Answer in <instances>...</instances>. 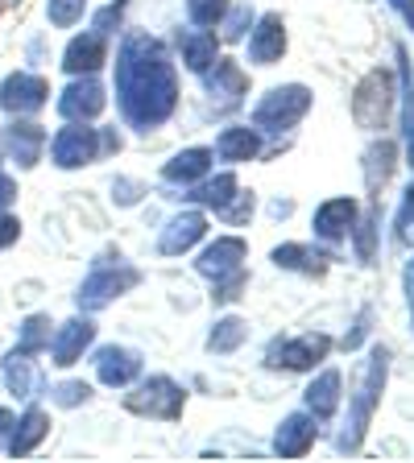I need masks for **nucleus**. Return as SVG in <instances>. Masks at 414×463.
Masks as SVG:
<instances>
[{"mask_svg": "<svg viewBox=\"0 0 414 463\" xmlns=\"http://www.w3.org/2000/svg\"><path fill=\"white\" fill-rule=\"evenodd\" d=\"M116 104L137 133L162 128L178 108V75L154 33H129L116 50Z\"/></svg>", "mask_w": 414, "mask_h": 463, "instance_id": "1", "label": "nucleus"}, {"mask_svg": "<svg viewBox=\"0 0 414 463\" xmlns=\"http://www.w3.org/2000/svg\"><path fill=\"white\" fill-rule=\"evenodd\" d=\"M46 145H50V162L58 170H83V165L116 154L120 137H116V128H91V120H67Z\"/></svg>", "mask_w": 414, "mask_h": 463, "instance_id": "2", "label": "nucleus"}, {"mask_svg": "<svg viewBox=\"0 0 414 463\" xmlns=\"http://www.w3.org/2000/svg\"><path fill=\"white\" fill-rule=\"evenodd\" d=\"M386 376H390V352L386 347H373V352H369L365 373H361L352 410H348V426L340 430V439H336L340 451H361L365 430H369V422H373V410H377V402H381V389H386Z\"/></svg>", "mask_w": 414, "mask_h": 463, "instance_id": "3", "label": "nucleus"}, {"mask_svg": "<svg viewBox=\"0 0 414 463\" xmlns=\"http://www.w3.org/2000/svg\"><path fill=\"white\" fill-rule=\"evenodd\" d=\"M137 281H141V269L125 265L120 257H116V265H104V260H100L96 269H91L83 281H79V289H75V307L83 310V315H96V310H104L108 302L125 298V294L137 286Z\"/></svg>", "mask_w": 414, "mask_h": 463, "instance_id": "4", "label": "nucleus"}, {"mask_svg": "<svg viewBox=\"0 0 414 463\" xmlns=\"http://www.w3.org/2000/svg\"><path fill=\"white\" fill-rule=\"evenodd\" d=\"M394 75L386 67H373L352 91V120H357L365 133H377V128L390 125V112H394Z\"/></svg>", "mask_w": 414, "mask_h": 463, "instance_id": "5", "label": "nucleus"}, {"mask_svg": "<svg viewBox=\"0 0 414 463\" xmlns=\"http://www.w3.org/2000/svg\"><path fill=\"white\" fill-rule=\"evenodd\" d=\"M307 112H311V87L303 83L274 87L270 96L253 108V128L257 133H290Z\"/></svg>", "mask_w": 414, "mask_h": 463, "instance_id": "6", "label": "nucleus"}, {"mask_svg": "<svg viewBox=\"0 0 414 463\" xmlns=\"http://www.w3.org/2000/svg\"><path fill=\"white\" fill-rule=\"evenodd\" d=\"M125 410L137 418H158V422H178L187 410V389L170 376H149L137 385V393L125 397Z\"/></svg>", "mask_w": 414, "mask_h": 463, "instance_id": "7", "label": "nucleus"}, {"mask_svg": "<svg viewBox=\"0 0 414 463\" xmlns=\"http://www.w3.org/2000/svg\"><path fill=\"white\" fill-rule=\"evenodd\" d=\"M332 352V335L323 331H307V335H286L274 339L265 347V368H282V373H307L319 360H328Z\"/></svg>", "mask_w": 414, "mask_h": 463, "instance_id": "8", "label": "nucleus"}, {"mask_svg": "<svg viewBox=\"0 0 414 463\" xmlns=\"http://www.w3.org/2000/svg\"><path fill=\"white\" fill-rule=\"evenodd\" d=\"M50 104V83L38 71H13L0 79V112L5 116H38Z\"/></svg>", "mask_w": 414, "mask_h": 463, "instance_id": "9", "label": "nucleus"}, {"mask_svg": "<svg viewBox=\"0 0 414 463\" xmlns=\"http://www.w3.org/2000/svg\"><path fill=\"white\" fill-rule=\"evenodd\" d=\"M46 128L38 120H29V116H13L9 125L0 128V154L9 157L17 170H34L46 154Z\"/></svg>", "mask_w": 414, "mask_h": 463, "instance_id": "10", "label": "nucleus"}, {"mask_svg": "<svg viewBox=\"0 0 414 463\" xmlns=\"http://www.w3.org/2000/svg\"><path fill=\"white\" fill-rule=\"evenodd\" d=\"M104 104H108V96H104V83H100L96 75H75L54 99L63 120H96V116L104 112Z\"/></svg>", "mask_w": 414, "mask_h": 463, "instance_id": "11", "label": "nucleus"}, {"mask_svg": "<svg viewBox=\"0 0 414 463\" xmlns=\"http://www.w3.org/2000/svg\"><path fill=\"white\" fill-rule=\"evenodd\" d=\"M96 344V323L91 318H67V323H54V335H50L46 356L54 368H71L83 360V352Z\"/></svg>", "mask_w": 414, "mask_h": 463, "instance_id": "12", "label": "nucleus"}, {"mask_svg": "<svg viewBox=\"0 0 414 463\" xmlns=\"http://www.w3.org/2000/svg\"><path fill=\"white\" fill-rule=\"evenodd\" d=\"M46 439H50V414L42 410V405H25V410L13 418V426H9L5 455H9V459H25V455H34Z\"/></svg>", "mask_w": 414, "mask_h": 463, "instance_id": "13", "label": "nucleus"}, {"mask_svg": "<svg viewBox=\"0 0 414 463\" xmlns=\"http://www.w3.org/2000/svg\"><path fill=\"white\" fill-rule=\"evenodd\" d=\"M0 381L17 402H34L38 393H46V376L38 368V356H25L17 347L5 352V360H0Z\"/></svg>", "mask_w": 414, "mask_h": 463, "instance_id": "14", "label": "nucleus"}, {"mask_svg": "<svg viewBox=\"0 0 414 463\" xmlns=\"http://www.w3.org/2000/svg\"><path fill=\"white\" fill-rule=\"evenodd\" d=\"M203 83H207V91H212V99H216V112L241 108L245 91H249V79H245V71L236 67L232 58H216L212 67L203 71Z\"/></svg>", "mask_w": 414, "mask_h": 463, "instance_id": "15", "label": "nucleus"}, {"mask_svg": "<svg viewBox=\"0 0 414 463\" xmlns=\"http://www.w3.org/2000/svg\"><path fill=\"white\" fill-rule=\"evenodd\" d=\"M357 220H361L357 199H348V194L328 199V203H319V212H315V236L319 241H328V244H340V241L352 236Z\"/></svg>", "mask_w": 414, "mask_h": 463, "instance_id": "16", "label": "nucleus"}, {"mask_svg": "<svg viewBox=\"0 0 414 463\" xmlns=\"http://www.w3.org/2000/svg\"><path fill=\"white\" fill-rule=\"evenodd\" d=\"M96 376H100V385L108 389H125L133 385L137 376H141V352H133V347H100L96 352Z\"/></svg>", "mask_w": 414, "mask_h": 463, "instance_id": "17", "label": "nucleus"}, {"mask_svg": "<svg viewBox=\"0 0 414 463\" xmlns=\"http://www.w3.org/2000/svg\"><path fill=\"white\" fill-rule=\"evenodd\" d=\"M282 54H286V21H282V13H265V17H257V29L249 38V62L274 67V62H282Z\"/></svg>", "mask_w": 414, "mask_h": 463, "instance_id": "18", "label": "nucleus"}, {"mask_svg": "<svg viewBox=\"0 0 414 463\" xmlns=\"http://www.w3.org/2000/svg\"><path fill=\"white\" fill-rule=\"evenodd\" d=\"M104 62H108V38H100L96 29L71 38L67 50H63V71L67 75H96Z\"/></svg>", "mask_w": 414, "mask_h": 463, "instance_id": "19", "label": "nucleus"}, {"mask_svg": "<svg viewBox=\"0 0 414 463\" xmlns=\"http://www.w3.org/2000/svg\"><path fill=\"white\" fill-rule=\"evenodd\" d=\"M245 257H249V244H245L241 236H220L216 244H207V249L199 252L195 269H199L207 281H216V278H224V273L241 269Z\"/></svg>", "mask_w": 414, "mask_h": 463, "instance_id": "20", "label": "nucleus"}, {"mask_svg": "<svg viewBox=\"0 0 414 463\" xmlns=\"http://www.w3.org/2000/svg\"><path fill=\"white\" fill-rule=\"evenodd\" d=\"M319 439V426L311 414H286L278 426V434H274V451L282 455V459H303V455L315 447Z\"/></svg>", "mask_w": 414, "mask_h": 463, "instance_id": "21", "label": "nucleus"}, {"mask_svg": "<svg viewBox=\"0 0 414 463\" xmlns=\"http://www.w3.org/2000/svg\"><path fill=\"white\" fill-rule=\"evenodd\" d=\"M203 232H207V215H203V212L174 215V220L166 223L162 241H158V252H162V257H178V252L195 249V244L203 241Z\"/></svg>", "mask_w": 414, "mask_h": 463, "instance_id": "22", "label": "nucleus"}, {"mask_svg": "<svg viewBox=\"0 0 414 463\" xmlns=\"http://www.w3.org/2000/svg\"><path fill=\"white\" fill-rule=\"evenodd\" d=\"M212 149H203V145H195V149H183V154H174L170 162L162 165V178L174 186H195L199 178H207V170H212Z\"/></svg>", "mask_w": 414, "mask_h": 463, "instance_id": "23", "label": "nucleus"}, {"mask_svg": "<svg viewBox=\"0 0 414 463\" xmlns=\"http://www.w3.org/2000/svg\"><path fill=\"white\" fill-rule=\"evenodd\" d=\"M340 385H344V381H340L336 368H323V373L307 385L303 402H307V414L315 418V422H328V418L340 410Z\"/></svg>", "mask_w": 414, "mask_h": 463, "instance_id": "24", "label": "nucleus"}, {"mask_svg": "<svg viewBox=\"0 0 414 463\" xmlns=\"http://www.w3.org/2000/svg\"><path fill=\"white\" fill-rule=\"evenodd\" d=\"M178 50H183V67L191 71V75H203V71L212 67L216 58V33L212 29H203V25H191L178 33Z\"/></svg>", "mask_w": 414, "mask_h": 463, "instance_id": "25", "label": "nucleus"}, {"mask_svg": "<svg viewBox=\"0 0 414 463\" xmlns=\"http://www.w3.org/2000/svg\"><path fill=\"white\" fill-rule=\"evenodd\" d=\"M328 252L311 249V244H278L274 249V265L290 273H307V278H323L328 273Z\"/></svg>", "mask_w": 414, "mask_h": 463, "instance_id": "26", "label": "nucleus"}, {"mask_svg": "<svg viewBox=\"0 0 414 463\" xmlns=\"http://www.w3.org/2000/svg\"><path fill=\"white\" fill-rule=\"evenodd\" d=\"M220 162H253L261 154V133L257 128H224L216 137V149H212Z\"/></svg>", "mask_w": 414, "mask_h": 463, "instance_id": "27", "label": "nucleus"}, {"mask_svg": "<svg viewBox=\"0 0 414 463\" xmlns=\"http://www.w3.org/2000/svg\"><path fill=\"white\" fill-rule=\"evenodd\" d=\"M394 157H398V145L394 141L369 145V154H365V183H369V191H373V199L386 191L390 174H394Z\"/></svg>", "mask_w": 414, "mask_h": 463, "instance_id": "28", "label": "nucleus"}, {"mask_svg": "<svg viewBox=\"0 0 414 463\" xmlns=\"http://www.w3.org/2000/svg\"><path fill=\"white\" fill-rule=\"evenodd\" d=\"M50 335H54V318L50 315H25L17 327V352H25V356H46L50 347Z\"/></svg>", "mask_w": 414, "mask_h": 463, "instance_id": "29", "label": "nucleus"}, {"mask_svg": "<svg viewBox=\"0 0 414 463\" xmlns=\"http://www.w3.org/2000/svg\"><path fill=\"white\" fill-rule=\"evenodd\" d=\"M236 191H241V186H236V174L224 170V174H216V178H199V183L191 186V194H187V199H195V203H203V207L220 212V207H224V203H228Z\"/></svg>", "mask_w": 414, "mask_h": 463, "instance_id": "30", "label": "nucleus"}, {"mask_svg": "<svg viewBox=\"0 0 414 463\" xmlns=\"http://www.w3.org/2000/svg\"><path fill=\"white\" fill-rule=\"evenodd\" d=\"M398 62H402V145H406V165L414 170V71L406 46H398Z\"/></svg>", "mask_w": 414, "mask_h": 463, "instance_id": "31", "label": "nucleus"}, {"mask_svg": "<svg viewBox=\"0 0 414 463\" xmlns=\"http://www.w3.org/2000/svg\"><path fill=\"white\" fill-rule=\"evenodd\" d=\"M245 339H249V323L236 318V315H228L212 327V335H207V352H212V356H228V352H236V347L245 344Z\"/></svg>", "mask_w": 414, "mask_h": 463, "instance_id": "32", "label": "nucleus"}, {"mask_svg": "<svg viewBox=\"0 0 414 463\" xmlns=\"http://www.w3.org/2000/svg\"><path fill=\"white\" fill-rule=\"evenodd\" d=\"M87 13V0H46V21L54 29H75Z\"/></svg>", "mask_w": 414, "mask_h": 463, "instance_id": "33", "label": "nucleus"}, {"mask_svg": "<svg viewBox=\"0 0 414 463\" xmlns=\"http://www.w3.org/2000/svg\"><path fill=\"white\" fill-rule=\"evenodd\" d=\"M232 0H187V21L191 25H203V29H212L224 21V13H228Z\"/></svg>", "mask_w": 414, "mask_h": 463, "instance_id": "34", "label": "nucleus"}, {"mask_svg": "<svg viewBox=\"0 0 414 463\" xmlns=\"http://www.w3.org/2000/svg\"><path fill=\"white\" fill-rule=\"evenodd\" d=\"M46 393L58 410H75V405H83L87 397H91V385H87V381H58V385H50Z\"/></svg>", "mask_w": 414, "mask_h": 463, "instance_id": "35", "label": "nucleus"}, {"mask_svg": "<svg viewBox=\"0 0 414 463\" xmlns=\"http://www.w3.org/2000/svg\"><path fill=\"white\" fill-rule=\"evenodd\" d=\"M224 42H241L245 29L253 25V5L249 0H241V5H228V13H224Z\"/></svg>", "mask_w": 414, "mask_h": 463, "instance_id": "36", "label": "nucleus"}, {"mask_svg": "<svg viewBox=\"0 0 414 463\" xmlns=\"http://www.w3.org/2000/svg\"><path fill=\"white\" fill-rule=\"evenodd\" d=\"M245 281H249L245 265H241V269H232V273H224V278L212 281V298H216V302H236V298L245 294Z\"/></svg>", "mask_w": 414, "mask_h": 463, "instance_id": "37", "label": "nucleus"}, {"mask_svg": "<svg viewBox=\"0 0 414 463\" xmlns=\"http://www.w3.org/2000/svg\"><path fill=\"white\" fill-rule=\"evenodd\" d=\"M125 9H129V0H112V5H104V9L91 17V29H96L100 38H112L116 29H120V21H125Z\"/></svg>", "mask_w": 414, "mask_h": 463, "instance_id": "38", "label": "nucleus"}, {"mask_svg": "<svg viewBox=\"0 0 414 463\" xmlns=\"http://www.w3.org/2000/svg\"><path fill=\"white\" fill-rule=\"evenodd\" d=\"M394 228H398V244L414 249V183L406 186V194H402V207H398Z\"/></svg>", "mask_w": 414, "mask_h": 463, "instance_id": "39", "label": "nucleus"}, {"mask_svg": "<svg viewBox=\"0 0 414 463\" xmlns=\"http://www.w3.org/2000/svg\"><path fill=\"white\" fill-rule=\"evenodd\" d=\"M216 215H220L224 223H232V228H236V223H245L253 215V191H236Z\"/></svg>", "mask_w": 414, "mask_h": 463, "instance_id": "40", "label": "nucleus"}, {"mask_svg": "<svg viewBox=\"0 0 414 463\" xmlns=\"http://www.w3.org/2000/svg\"><path fill=\"white\" fill-rule=\"evenodd\" d=\"M357 252H361V260H373V244H377V215L369 212L365 215V223H357Z\"/></svg>", "mask_w": 414, "mask_h": 463, "instance_id": "41", "label": "nucleus"}, {"mask_svg": "<svg viewBox=\"0 0 414 463\" xmlns=\"http://www.w3.org/2000/svg\"><path fill=\"white\" fill-rule=\"evenodd\" d=\"M21 241V220L13 212H0V249H13Z\"/></svg>", "mask_w": 414, "mask_h": 463, "instance_id": "42", "label": "nucleus"}, {"mask_svg": "<svg viewBox=\"0 0 414 463\" xmlns=\"http://www.w3.org/2000/svg\"><path fill=\"white\" fill-rule=\"evenodd\" d=\"M17 178H13L9 170H5V165H0V212H9L13 203H17Z\"/></svg>", "mask_w": 414, "mask_h": 463, "instance_id": "43", "label": "nucleus"}, {"mask_svg": "<svg viewBox=\"0 0 414 463\" xmlns=\"http://www.w3.org/2000/svg\"><path fill=\"white\" fill-rule=\"evenodd\" d=\"M369 318H373V310H361V318H357V327H352V335H344V352H352V347H357L361 339L369 335Z\"/></svg>", "mask_w": 414, "mask_h": 463, "instance_id": "44", "label": "nucleus"}, {"mask_svg": "<svg viewBox=\"0 0 414 463\" xmlns=\"http://www.w3.org/2000/svg\"><path fill=\"white\" fill-rule=\"evenodd\" d=\"M390 9H394V13H398V17H402V21H406V25H410V29H414V0H390Z\"/></svg>", "mask_w": 414, "mask_h": 463, "instance_id": "45", "label": "nucleus"}, {"mask_svg": "<svg viewBox=\"0 0 414 463\" xmlns=\"http://www.w3.org/2000/svg\"><path fill=\"white\" fill-rule=\"evenodd\" d=\"M406 302H410V323H414V257L406 260Z\"/></svg>", "mask_w": 414, "mask_h": 463, "instance_id": "46", "label": "nucleus"}, {"mask_svg": "<svg viewBox=\"0 0 414 463\" xmlns=\"http://www.w3.org/2000/svg\"><path fill=\"white\" fill-rule=\"evenodd\" d=\"M13 418H17V414H13L9 405H0V451H5V439H9V426H13Z\"/></svg>", "mask_w": 414, "mask_h": 463, "instance_id": "47", "label": "nucleus"}, {"mask_svg": "<svg viewBox=\"0 0 414 463\" xmlns=\"http://www.w3.org/2000/svg\"><path fill=\"white\" fill-rule=\"evenodd\" d=\"M5 5H9V0H0V9H5Z\"/></svg>", "mask_w": 414, "mask_h": 463, "instance_id": "48", "label": "nucleus"}, {"mask_svg": "<svg viewBox=\"0 0 414 463\" xmlns=\"http://www.w3.org/2000/svg\"><path fill=\"white\" fill-rule=\"evenodd\" d=\"M0 162H5V154H0Z\"/></svg>", "mask_w": 414, "mask_h": 463, "instance_id": "49", "label": "nucleus"}]
</instances>
